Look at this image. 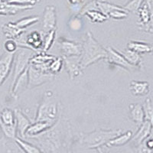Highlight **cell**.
<instances>
[{
	"mask_svg": "<svg viewBox=\"0 0 153 153\" xmlns=\"http://www.w3.org/2000/svg\"><path fill=\"white\" fill-rule=\"evenodd\" d=\"M28 139L35 140L42 152L47 153L70 152L75 143L71 126L62 116L47 130Z\"/></svg>",
	"mask_w": 153,
	"mask_h": 153,
	"instance_id": "cell-1",
	"label": "cell"
},
{
	"mask_svg": "<svg viewBox=\"0 0 153 153\" xmlns=\"http://www.w3.org/2000/svg\"><path fill=\"white\" fill-rule=\"evenodd\" d=\"M122 133L121 129H97L90 132H80L75 136V143L80 147L100 151L110 139Z\"/></svg>",
	"mask_w": 153,
	"mask_h": 153,
	"instance_id": "cell-2",
	"label": "cell"
},
{
	"mask_svg": "<svg viewBox=\"0 0 153 153\" xmlns=\"http://www.w3.org/2000/svg\"><path fill=\"white\" fill-rule=\"evenodd\" d=\"M63 106L51 91H46L37 110L35 121H44L52 126L62 116Z\"/></svg>",
	"mask_w": 153,
	"mask_h": 153,
	"instance_id": "cell-3",
	"label": "cell"
},
{
	"mask_svg": "<svg viewBox=\"0 0 153 153\" xmlns=\"http://www.w3.org/2000/svg\"><path fill=\"white\" fill-rule=\"evenodd\" d=\"M106 48L96 40L91 31H88L86 34L85 40L82 43V52L80 56L81 68L84 69L100 60H106Z\"/></svg>",
	"mask_w": 153,
	"mask_h": 153,
	"instance_id": "cell-4",
	"label": "cell"
},
{
	"mask_svg": "<svg viewBox=\"0 0 153 153\" xmlns=\"http://www.w3.org/2000/svg\"><path fill=\"white\" fill-rule=\"evenodd\" d=\"M36 53L37 52H35V51L30 48H19L15 52L13 65H12L13 72H12V80L11 87L14 84L18 76L28 68L30 60Z\"/></svg>",
	"mask_w": 153,
	"mask_h": 153,
	"instance_id": "cell-5",
	"label": "cell"
},
{
	"mask_svg": "<svg viewBox=\"0 0 153 153\" xmlns=\"http://www.w3.org/2000/svg\"><path fill=\"white\" fill-rule=\"evenodd\" d=\"M45 31H33L27 33L25 31L15 39L19 48H26L35 51V52L42 51Z\"/></svg>",
	"mask_w": 153,
	"mask_h": 153,
	"instance_id": "cell-6",
	"label": "cell"
},
{
	"mask_svg": "<svg viewBox=\"0 0 153 153\" xmlns=\"http://www.w3.org/2000/svg\"><path fill=\"white\" fill-rule=\"evenodd\" d=\"M28 89H32L35 87L43 85L47 82L54 80V75L51 73L42 71L41 70L29 65L28 67Z\"/></svg>",
	"mask_w": 153,
	"mask_h": 153,
	"instance_id": "cell-7",
	"label": "cell"
},
{
	"mask_svg": "<svg viewBox=\"0 0 153 153\" xmlns=\"http://www.w3.org/2000/svg\"><path fill=\"white\" fill-rule=\"evenodd\" d=\"M106 51H107V57H106L105 61H107L110 65L122 68L129 72L134 71V70H137V68L131 65L126 61V59L124 57V56L123 55L121 52L111 47L107 48Z\"/></svg>",
	"mask_w": 153,
	"mask_h": 153,
	"instance_id": "cell-8",
	"label": "cell"
},
{
	"mask_svg": "<svg viewBox=\"0 0 153 153\" xmlns=\"http://www.w3.org/2000/svg\"><path fill=\"white\" fill-rule=\"evenodd\" d=\"M61 50V57H73L80 56L82 52V43L68 40L67 38H61L58 40Z\"/></svg>",
	"mask_w": 153,
	"mask_h": 153,
	"instance_id": "cell-9",
	"label": "cell"
},
{
	"mask_svg": "<svg viewBox=\"0 0 153 153\" xmlns=\"http://www.w3.org/2000/svg\"><path fill=\"white\" fill-rule=\"evenodd\" d=\"M64 61V67L71 80H74L82 74L83 68L80 66V56L73 57H62Z\"/></svg>",
	"mask_w": 153,
	"mask_h": 153,
	"instance_id": "cell-10",
	"label": "cell"
},
{
	"mask_svg": "<svg viewBox=\"0 0 153 153\" xmlns=\"http://www.w3.org/2000/svg\"><path fill=\"white\" fill-rule=\"evenodd\" d=\"M15 53L4 52L0 56V87L9 76L13 65Z\"/></svg>",
	"mask_w": 153,
	"mask_h": 153,
	"instance_id": "cell-11",
	"label": "cell"
},
{
	"mask_svg": "<svg viewBox=\"0 0 153 153\" xmlns=\"http://www.w3.org/2000/svg\"><path fill=\"white\" fill-rule=\"evenodd\" d=\"M139 126V129L137 130V132L135 133V135H132L130 141H129L130 144L134 148L138 147L145 139H146L150 136L152 129V123L148 120H145L144 122Z\"/></svg>",
	"mask_w": 153,
	"mask_h": 153,
	"instance_id": "cell-12",
	"label": "cell"
},
{
	"mask_svg": "<svg viewBox=\"0 0 153 153\" xmlns=\"http://www.w3.org/2000/svg\"><path fill=\"white\" fill-rule=\"evenodd\" d=\"M42 27L45 32L57 29V14L54 5H47L45 8L42 17Z\"/></svg>",
	"mask_w": 153,
	"mask_h": 153,
	"instance_id": "cell-13",
	"label": "cell"
},
{
	"mask_svg": "<svg viewBox=\"0 0 153 153\" xmlns=\"http://www.w3.org/2000/svg\"><path fill=\"white\" fill-rule=\"evenodd\" d=\"M54 57L55 56L48 54L47 53L44 52V51H40V52L36 53L33 57H31L29 65L41 70L42 71L50 73L48 68L49 65Z\"/></svg>",
	"mask_w": 153,
	"mask_h": 153,
	"instance_id": "cell-14",
	"label": "cell"
},
{
	"mask_svg": "<svg viewBox=\"0 0 153 153\" xmlns=\"http://www.w3.org/2000/svg\"><path fill=\"white\" fill-rule=\"evenodd\" d=\"M14 113L17 134L19 137L25 139V132L28 126L31 124V121L20 109H15Z\"/></svg>",
	"mask_w": 153,
	"mask_h": 153,
	"instance_id": "cell-15",
	"label": "cell"
},
{
	"mask_svg": "<svg viewBox=\"0 0 153 153\" xmlns=\"http://www.w3.org/2000/svg\"><path fill=\"white\" fill-rule=\"evenodd\" d=\"M28 68L19 75L15 81L14 84L11 87L10 92L15 99H17L22 93L28 89Z\"/></svg>",
	"mask_w": 153,
	"mask_h": 153,
	"instance_id": "cell-16",
	"label": "cell"
},
{
	"mask_svg": "<svg viewBox=\"0 0 153 153\" xmlns=\"http://www.w3.org/2000/svg\"><path fill=\"white\" fill-rule=\"evenodd\" d=\"M34 8V5H16L8 2L6 0H0V16H14L19 12Z\"/></svg>",
	"mask_w": 153,
	"mask_h": 153,
	"instance_id": "cell-17",
	"label": "cell"
},
{
	"mask_svg": "<svg viewBox=\"0 0 153 153\" xmlns=\"http://www.w3.org/2000/svg\"><path fill=\"white\" fill-rule=\"evenodd\" d=\"M137 14L139 16V22H138V24H139L140 29L147 31V32H150L152 31V19L148 9L144 3H143L141 7L139 9Z\"/></svg>",
	"mask_w": 153,
	"mask_h": 153,
	"instance_id": "cell-18",
	"label": "cell"
},
{
	"mask_svg": "<svg viewBox=\"0 0 153 153\" xmlns=\"http://www.w3.org/2000/svg\"><path fill=\"white\" fill-rule=\"evenodd\" d=\"M129 116L130 120L137 126H140L145 121L144 110L140 103H131L129 106Z\"/></svg>",
	"mask_w": 153,
	"mask_h": 153,
	"instance_id": "cell-19",
	"label": "cell"
},
{
	"mask_svg": "<svg viewBox=\"0 0 153 153\" xmlns=\"http://www.w3.org/2000/svg\"><path fill=\"white\" fill-rule=\"evenodd\" d=\"M129 90L131 94L136 97H144L150 92V86L147 81L132 80L129 83Z\"/></svg>",
	"mask_w": 153,
	"mask_h": 153,
	"instance_id": "cell-20",
	"label": "cell"
},
{
	"mask_svg": "<svg viewBox=\"0 0 153 153\" xmlns=\"http://www.w3.org/2000/svg\"><path fill=\"white\" fill-rule=\"evenodd\" d=\"M51 126V125L47 122L35 121L34 123H31V125L27 129L26 132H25V138H31L33 137V136H38L39 134L47 130Z\"/></svg>",
	"mask_w": 153,
	"mask_h": 153,
	"instance_id": "cell-21",
	"label": "cell"
},
{
	"mask_svg": "<svg viewBox=\"0 0 153 153\" xmlns=\"http://www.w3.org/2000/svg\"><path fill=\"white\" fill-rule=\"evenodd\" d=\"M120 52L122 53L126 61L131 65L134 66L137 69H141L143 68V57H142L141 54L128 48L123 51H120Z\"/></svg>",
	"mask_w": 153,
	"mask_h": 153,
	"instance_id": "cell-22",
	"label": "cell"
},
{
	"mask_svg": "<svg viewBox=\"0 0 153 153\" xmlns=\"http://www.w3.org/2000/svg\"><path fill=\"white\" fill-rule=\"evenodd\" d=\"M2 30L3 35L7 38L16 39L27 29L19 28L15 24V22H9L2 25Z\"/></svg>",
	"mask_w": 153,
	"mask_h": 153,
	"instance_id": "cell-23",
	"label": "cell"
},
{
	"mask_svg": "<svg viewBox=\"0 0 153 153\" xmlns=\"http://www.w3.org/2000/svg\"><path fill=\"white\" fill-rule=\"evenodd\" d=\"M132 131H127L125 133H121L116 137L113 138L108 142L106 145V147H120L125 146L128 143H129L131 138L132 136Z\"/></svg>",
	"mask_w": 153,
	"mask_h": 153,
	"instance_id": "cell-24",
	"label": "cell"
},
{
	"mask_svg": "<svg viewBox=\"0 0 153 153\" xmlns=\"http://www.w3.org/2000/svg\"><path fill=\"white\" fill-rule=\"evenodd\" d=\"M153 46L148 43L143 42H136V41H130L127 44V48L134 51L140 54L151 53L152 51Z\"/></svg>",
	"mask_w": 153,
	"mask_h": 153,
	"instance_id": "cell-25",
	"label": "cell"
},
{
	"mask_svg": "<svg viewBox=\"0 0 153 153\" xmlns=\"http://www.w3.org/2000/svg\"><path fill=\"white\" fill-rule=\"evenodd\" d=\"M15 143H16L19 148L21 149V150L24 152L26 153H40L42 152L41 149L38 148V146H35L34 144L25 141V139L19 137V136H16L14 139Z\"/></svg>",
	"mask_w": 153,
	"mask_h": 153,
	"instance_id": "cell-26",
	"label": "cell"
},
{
	"mask_svg": "<svg viewBox=\"0 0 153 153\" xmlns=\"http://www.w3.org/2000/svg\"><path fill=\"white\" fill-rule=\"evenodd\" d=\"M84 16H87L89 20L93 23H103L109 19L107 16L102 13L98 9L87 11Z\"/></svg>",
	"mask_w": 153,
	"mask_h": 153,
	"instance_id": "cell-27",
	"label": "cell"
},
{
	"mask_svg": "<svg viewBox=\"0 0 153 153\" xmlns=\"http://www.w3.org/2000/svg\"><path fill=\"white\" fill-rule=\"evenodd\" d=\"M0 129L2 130L4 136L6 139L14 140L15 138L17 136V129L16 125H6L0 120Z\"/></svg>",
	"mask_w": 153,
	"mask_h": 153,
	"instance_id": "cell-28",
	"label": "cell"
},
{
	"mask_svg": "<svg viewBox=\"0 0 153 153\" xmlns=\"http://www.w3.org/2000/svg\"><path fill=\"white\" fill-rule=\"evenodd\" d=\"M121 7L122 6L106 2L105 0H97V8L98 10L100 11L102 13H103L106 16H108V14L111 11L114 10V9H120Z\"/></svg>",
	"mask_w": 153,
	"mask_h": 153,
	"instance_id": "cell-29",
	"label": "cell"
},
{
	"mask_svg": "<svg viewBox=\"0 0 153 153\" xmlns=\"http://www.w3.org/2000/svg\"><path fill=\"white\" fill-rule=\"evenodd\" d=\"M56 29L51 30V31H47L45 33L44 35V41H43V48H42V51L47 52L52 47L54 44V39L56 37Z\"/></svg>",
	"mask_w": 153,
	"mask_h": 153,
	"instance_id": "cell-30",
	"label": "cell"
},
{
	"mask_svg": "<svg viewBox=\"0 0 153 153\" xmlns=\"http://www.w3.org/2000/svg\"><path fill=\"white\" fill-rule=\"evenodd\" d=\"M0 120L6 125H14L16 124L14 110L8 108H5L0 112Z\"/></svg>",
	"mask_w": 153,
	"mask_h": 153,
	"instance_id": "cell-31",
	"label": "cell"
},
{
	"mask_svg": "<svg viewBox=\"0 0 153 153\" xmlns=\"http://www.w3.org/2000/svg\"><path fill=\"white\" fill-rule=\"evenodd\" d=\"M82 16L76 15V16H72L68 22V27L71 31H80L84 27V23L81 19Z\"/></svg>",
	"mask_w": 153,
	"mask_h": 153,
	"instance_id": "cell-32",
	"label": "cell"
},
{
	"mask_svg": "<svg viewBox=\"0 0 153 153\" xmlns=\"http://www.w3.org/2000/svg\"><path fill=\"white\" fill-rule=\"evenodd\" d=\"M40 20V18L38 16H29V17H25L23 19H20L19 21L16 22L15 24L19 26V28H23V29H27L28 27L36 24Z\"/></svg>",
	"mask_w": 153,
	"mask_h": 153,
	"instance_id": "cell-33",
	"label": "cell"
},
{
	"mask_svg": "<svg viewBox=\"0 0 153 153\" xmlns=\"http://www.w3.org/2000/svg\"><path fill=\"white\" fill-rule=\"evenodd\" d=\"M145 120H148L153 124V101L151 98H146L143 105Z\"/></svg>",
	"mask_w": 153,
	"mask_h": 153,
	"instance_id": "cell-34",
	"label": "cell"
},
{
	"mask_svg": "<svg viewBox=\"0 0 153 153\" xmlns=\"http://www.w3.org/2000/svg\"><path fill=\"white\" fill-rule=\"evenodd\" d=\"M64 67V61L62 57H55L49 65V72L56 75L61 71Z\"/></svg>",
	"mask_w": 153,
	"mask_h": 153,
	"instance_id": "cell-35",
	"label": "cell"
},
{
	"mask_svg": "<svg viewBox=\"0 0 153 153\" xmlns=\"http://www.w3.org/2000/svg\"><path fill=\"white\" fill-rule=\"evenodd\" d=\"M144 0H130L129 2H127L123 7L128 11V12H132L134 14H137L138 10L142 6Z\"/></svg>",
	"mask_w": 153,
	"mask_h": 153,
	"instance_id": "cell-36",
	"label": "cell"
},
{
	"mask_svg": "<svg viewBox=\"0 0 153 153\" xmlns=\"http://www.w3.org/2000/svg\"><path fill=\"white\" fill-rule=\"evenodd\" d=\"M108 18L115 19V20H122L128 17V11L126 10L123 7L120 9H114L108 14Z\"/></svg>",
	"mask_w": 153,
	"mask_h": 153,
	"instance_id": "cell-37",
	"label": "cell"
},
{
	"mask_svg": "<svg viewBox=\"0 0 153 153\" xmlns=\"http://www.w3.org/2000/svg\"><path fill=\"white\" fill-rule=\"evenodd\" d=\"M3 47L5 51L9 53H15L19 48L16 40L12 38H7V40L4 42Z\"/></svg>",
	"mask_w": 153,
	"mask_h": 153,
	"instance_id": "cell-38",
	"label": "cell"
},
{
	"mask_svg": "<svg viewBox=\"0 0 153 153\" xmlns=\"http://www.w3.org/2000/svg\"><path fill=\"white\" fill-rule=\"evenodd\" d=\"M8 2L16 5H35L37 3V0H6Z\"/></svg>",
	"mask_w": 153,
	"mask_h": 153,
	"instance_id": "cell-39",
	"label": "cell"
},
{
	"mask_svg": "<svg viewBox=\"0 0 153 153\" xmlns=\"http://www.w3.org/2000/svg\"><path fill=\"white\" fill-rule=\"evenodd\" d=\"M70 5H74L81 2V0H68Z\"/></svg>",
	"mask_w": 153,
	"mask_h": 153,
	"instance_id": "cell-40",
	"label": "cell"
},
{
	"mask_svg": "<svg viewBox=\"0 0 153 153\" xmlns=\"http://www.w3.org/2000/svg\"><path fill=\"white\" fill-rule=\"evenodd\" d=\"M5 145H6V143H5V141H0V148H1V147H5Z\"/></svg>",
	"mask_w": 153,
	"mask_h": 153,
	"instance_id": "cell-41",
	"label": "cell"
},
{
	"mask_svg": "<svg viewBox=\"0 0 153 153\" xmlns=\"http://www.w3.org/2000/svg\"><path fill=\"white\" fill-rule=\"evenodd\" d=\"M81 1L83 2H84V5H85L86 3H87V2H90V1H92V0H81Z\"/></svg>",
	"mask_w": 153,
	"mask_h": 153,
	"instance_id": "cell-42",
	"label": "cell"
},
{
	"mask_svg": "<svg viewBox=\"0 0 153 153\" xmlns=\"http://www.w3.org/2000/svg\"><path fill=\"white\" fill-rule=\"evenodd\" d=\"M42 0H37V2H42Z\"/></svg>",
	"mask_w": 153,
	"mask_h": 153,
	"instance_id": "cell-43",
	"label": "cell"
},
{
	"mask_svg": "<svg viewBox=\"0 0 153 153\" xmlns=\"http://www.w3.org/2000/svg\"><path fill=\"white\" fill-rule=\"evenodd\" d=\"M151 53L153 54V48H152V52H151Z\"/></svg>",
	"mask_w": 153,
	"mask_h": 153,
	"instance_id": "cell-44",
	"label": "cell"
}]
</instances>
